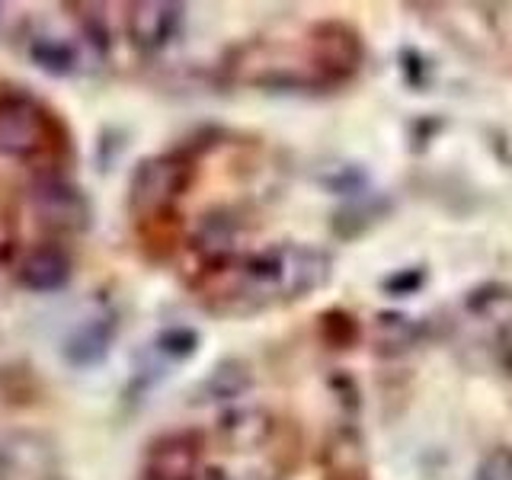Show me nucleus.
Masks as SVG:
<instances>
[{"instance_id": "nucleus-7", "label": "nucleus", "mask_w": 512, "mask_h": 480, "mask_svg": "<svg viewBox=\"0 0 512 480\" xmlns=\"http://www.w3.org/2000/svg\"><path fill=\"white\" fill-rule=\"evenodd\" d=\"M192 474H196V445L189 436H167L151 448L144 480H192Z\"/></svg>"}, {"instance_id": "nucleus-1", "label": "nucleus", "mask_w": 512, "mask_h": 480, "mask_svg": "<svg viewBox=\"0 0 512 480\" xmlns=\"http://www.w3.org/2000/svg\"><path fill=\"white\" fill-rule=\"evenodd\" d=\"M55 119L26 93L0 96V154L13 160H36L52 148Z\"/></svg>"}, {"instance_id": "nucleus-4", "label": "nucleus", "mask_w": 512, "mask_h": 480, "mask_svg": "<svg viewBox=\"0 0 512 480\" xmlns=\"http://www.w3.org/2000/svg\"><path fill=\"white\" fill-rule=\"evenodd\" d=\"M112 336H116V314H112L106 304H100V308L87 311L68 330L61 352H64V359H68V365H74V368H90V365L106 359Z\"/></svg>"}, {"instance_id": "nucleus-9", "label": "nucleus", "mask_w": 512, "mask_h": 480, "mask_svg": "<svg viewBox=\"0 0 512 480\" xmlns=\"http://www.w3.org/2000/svg\"><path fill=\"white\" fill-rule=\"evenodd\" d=\"M192 343H196V336H192L189 330H170L160 336V349L173 352V356H186V352L192 349Z\"/></svg>"}, {"instance_id": "nucleus-5", "label": "nucleus", "mask_w": 512, "mask_h": 480, "mask_svg": "<svg viewBox=\"0 0 512 480\" xmlns=\"http://www.w3.org/2000/svg\"><path fill=\"white\" fill-rule=\"evenodd\" d=\"M71 272H74V263L68 250H61L58 244H42V247H32L23 256L16 279H20V285L29 288V292L45 295V292H61V288L71 282Z\"/></svg>"}, {"instance_id": "nucleus-2", "label": "nucleus", "mask_w": 512, "mask_h": 480, "mask_svg": "<svg viewBox=\"0 0 512 480\" xmlns=\"http://www.w3.org/2000/svg\"><path fill=\"white\" fill-rule=\"evenodd\" d=\"M32 215L45 224L48 231L77 234L90 224V202L74 183L68 180H42L29 189Z\"/></svg>"}, {"instance_id": "nucleus-3", "label": "nucleus", "mask_w": 512, "mask_h": 480, "mask_svg": "<svg viewBox=\"0 0 512 480\" xmlns=\"http://www.w3.org/2000/svg\"><path fill=\"white\" fill-rule=\"evenodd\" d=\"M189 186V164L180 157L144 160L132 180V202L141 212H160Z\"/></svg>"}, {"instance_id": "nucleus-6", "label": "nucleus", "mask_w": 512, "mask_h": 480, "mask_svg": "<svg viewBox=\"0 0 512 480\" xmlns=\"http://www.w3.org/2000/svg\"><path fill=\"white\" fill-rule=\"evenodd\" d=\"M180 7L176 4H135L128 13V36L144 52L167 45L170 36L180 26Z\"/></svg>"}, {"instance_id": "nucleus-8", "label": "nucleus", "mask_w": 512, "mask_h": 480, "mask_svg": "<svg viewBox=\"0 0 512 480\" xmlns=\"http://www.w3.org/2000/svg\"><path fill=\"white\" fill-rule=\"evenodd\" d=\"M26 55L36 64L39 71L52 74V77H68L77 68V52L71 42H64L61 36H48V32H39V36H29L26 42Z\"/></svg>"}]
</instances>
